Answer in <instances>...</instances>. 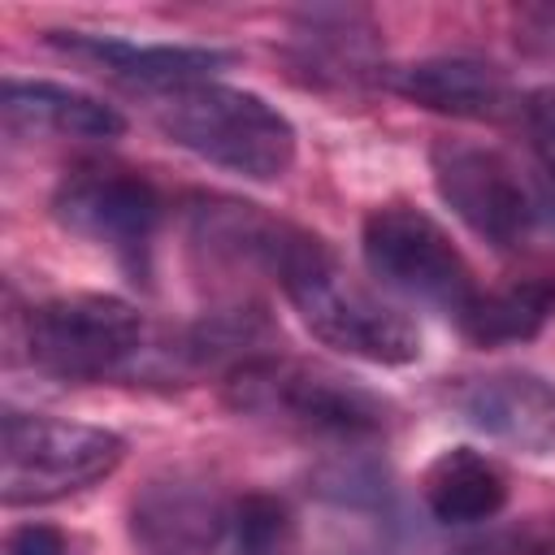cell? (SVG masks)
<instances>
[{"label":"cell","mask_w":555,"mask_h":555,"mask_svg":"<svg viewBox=\"0 0 555 555\" xmlns=\"http://www.w3.org/2000/svg\"><path fill=\"white\" fill-rule=\"evenodd\" d=\"M225 525L230 512L221 507L217 490L186 473L147 481L130 507V533L143 555H208Z\"/></svg>","instance_id":"11"},{"label":"cell","mask_w":555,"mask_h":555,"mask_svg":"<svg viewBox=\"0 0 555 555\" xmlns=\"http://www.w3.org/2000/svg\"><path fill=\"white\" fill-rule=\"evenodd\" d=\"M126 460V442L113 429L39 416V412H4L0 416V499L4 507H39L69 499L117 473Z\"/></svg>","instance_id":"4"},{"label":"cell","mask_w":555,"mask_h":555,"mask_svg":"<svg viewBox=\"0 0 555 555\" xmlns=\"http://www.w3.org/2000/svg\"><path fill=\"white\" fill-rule=\"evenodd\" d=\"M4 555H69L61 529L52 525H17L4 538Z\"/></svg>","instance_id":"19"},{"label":"cell","mask_w":555,"mask_h":555,"mask_svg":"<svg viewBox=\"0 0 555 555\" xmlns=\"http://www.w3.org/2000/svg\"><path fill=\"white\" fill-rule=\"evenodd\" d=\"M364 264L369 273L447 317H460L477 299V282L460 247L447 238V230L412 208V204H382L364 217Z\"/></svg>","instance_id":"6"},{"label":"cell","mask_w":555,"mask_h":555,"mask_svg":"<svg viewBox=\"0 0 555 555\" xmlns=\"http://www.w3.org/2000/svg\"><path fill=\"white\" fill-rule=\"evenodd\" d=\"M143 347V317L117 295H61L30 312L26 356L61 382L117 373Z\"/></svg>","instance_id":"7"},{"label":"cell","mask_w":555,"mask_h":555,"mask_svg":"<svg viewBox=\"0 0 555 555\" xmlns=\"http://www.w3.org/2000/svg\"><path fill=\"white\" fill-rule=\"evenodd\" d=\"M269 273L282 282L299 321L325 347L369 364H412L421 356L416 325L360 278H351L325 238L286 225Z\"/></svg>","instance_id":"1"},{"label":"cell","mask_w":555,"mask_h":555,"mask_svg":"<svg viewBox=\"0 0 555 555\" xmlns=\"http://www.w3.org/2000/svg\"><path fill=\"white\" fill-rule=\"evenodd\" d=\"M386 87L429 113L460 121H507L525 108L516 82L477 56H425L390 69Z\"/></svg>","instance_id":"9"},{"label":"cell","mask_w":555,"mask_h":555,"mask_svg":"<svg viewBox=\"0 0 555 555\" xmlns=\"http://www.w3.org/2000/svg\"><path fill=\"white\" fill-rule=\"evenodd\" d=\"M460 412L468 416V425L516 451L529 455L555 451V386L542 382L538 373L503 369L473 377L460 390Z\"/></svg>","instance_id":"12"},{"label":"cell","mask_w":555,"mask_h":555,"mask_svg":"<svg viewBox=\"0 0 555 555\" xmlns=\"http://www.w3.org/2000/svg\"><path fill=\"white\" fill-rule=\"evenodd\" d=\"M551 312H555V291L546 282H520V286H503L486 295L477 291V299L455 321L477 347H499V343L533 338Z\"/></svg>","instance_id":"15"},{"label":"cell","mask_w":555,"mask_h":555,"mask_svg":"<svg viewBox=\"0 0 555 555\" xmlns=\"http://www.w3.org/2000/svg\"><path fill=\"white\" fill-rule=\"evenodd\" d=\"M152 121L169 143L247 182H278L295 165V126L243 87L191 82L156 91Z\"/></svg>","instance_id":"2"},{"label":"cell","mask_w":555,"mask_h":555,"mask_svg":"<svg viewBox=\"0 0 555 555\" xmlns=\"http://www.w3.org/2000/svg\"><path fill=\"white\" fill-rule=\"evenodd\" d=\"M52 48H61L74 61L95 65L100 74H113L121 82L143 87L147 95L191 82H212L217 69L230 65V52L217 48H191V43H130L117 35H91V30H52Z\"/></svg>","instance_id":"10"},{"label":"cell","mask_w":555,"mask_h":555,"mask_svg":"<svg viewBox=\"0 0 555 555\" xmlns=\"http://www.w3.org/2000/svg\"><path fill=\"white\" fill-rule=\"evenodd\" d=\"M230 529H234V555H286L291 546L286 507L269 494H247L230 512Z\"/></svg>","instance_id":"16"},{"label":"cell","mask_w":555,"mask_h":555,"mask_svg":"<svg viewBox=\"0 0 555 555\" xmlns=\"http://www.w3.org/2000/svg\"><path fill=\"white\" fill-rule=\"evenodd\" d=\"M0 113H4V126L22 134L117 139L126 130V117L113 104L61 82H4Z\"/></svg>","instance_id":"13"},{"label":"cell","mask_w":555,"mask_h":555,"mask_svg":"<svg viewBox=\"0 0 555 555\" xmlns=\"http://www.w3.org/2000/svg\"><path fill=\"white\" fill-rule=\"evenodd\" d=\"M525 117H529V139H533L546 173L555 178V87L538 91L533 104H525Z\"/></svg>","instance_id":"18"},{"label":"cell","mask_w":555,"mask_h":555,"mask_svg":"<svg viewBox=\"0 0 555 555\" xmlns=\"http://www.w3.org/2000/svg\"><path fill=\"white\" fill-rule=\"evenodd\" d=\"M455 555H555V520H525L499 533H486Z\"/></svg>","instance_id":"17"},{"label":"cell","mask_w":555,"mask_h":555,"mask_svg":"<svg viewBox=\"0 0 555 555\" xmlns=\"http://www.w3.org/2000/svg\"><path fill=\"white\" fill-rule=\"evenodd\" d=\"M52 217L100 247H108L130 273H147L152 234L160 225V195L147 178L117 165H78L52 195Z\"/></svg>","instance_id":"8"},{"label":"cell","mask_w":555,"mask_h":555,"mask_svg":"<svg viewBox=\"0 0 555 555\" xmlns=\"http://www.w3.org/2000/svg\"><path fill=\"white\" fill-rule=\"evenodd\" d=\"M425 503L442 525H481L503 512L507 477L490 455L451 447L425 468Z\"/></svg>","instance_id":"14"},{"label":"cell","mask_w":555,"mask_h":555,"mask_svg":"<svg viewBox=\"0 0 555 555\" xmlns=\"http://www.w3.org/2000/svg\"><path fill=\"white\" fill-rule=\"evenodd\" d=\"M434 186L473 234H481L503 251L555 234V186L494 147L451 143V139L438 143Z\"/></svg>","instance_id":"3"},{"label":"cell","mask_w":555,"mask_h":555,"mask_svg":"<svg viewBox=\"0 0 555 555\" xmlns=\"http://www.w3.org/2000/svg\"><path fill=\"white\" fill-rule=\"evenodd\" d=\"M230 403L251 416H278L321 438H373L386 425V403L360 382L291 360H251L230 373Z\"/></svg>","instance_id":"5"}]
</instances>
